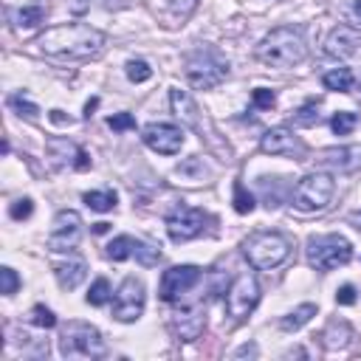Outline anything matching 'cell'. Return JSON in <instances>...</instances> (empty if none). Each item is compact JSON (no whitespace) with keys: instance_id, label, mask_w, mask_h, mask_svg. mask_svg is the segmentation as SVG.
Masks as SVG:
<instances>
[{"instance_id":"10","label":"cell","mask_w":361,"mask_h":361,"mask_svg":"<svg viewBox=\"0 0 361 361\" xmlns=\"http://www.w3.org/2000/svg\"><path fill=\"white\" fill-rule=\"evenodd\" d=\"M147 305V288L138 276H124V282L118 285V290L113 293V319L116 322H138Z\"/></svg>"},{"instance_id":"43","label":"cell","mask_w":361,"mask_h":361,"mask_svg":"<svg viewBox=\"0 0 361 361\" xmlns=\"http://www.w3.org/2000/svg\"><path fill=\"white\" fill-rule=\"evenodd\" d=\"M243 355H257V347H254V344H243V347L234 353V358H243Z\"/></svg>"},{"instance_id":"9","label":"cell","mask_w":361,"mask_h":361,"mask_svg":"<svg viewBox=\"0 0 361 361\" xmlns=\"http://www.w3.org/2000/svg\"><path fill=\"white\" fill-rule=\"evenodd\" d=\"M257 302H259V282H257V276L251 271L237 274L231 279L228 290H226V313L234 322H240V319H245L257 307Z\"/></svg>"},{"instance_id":"5","label":"cell","mask_w":361,"mask_h":361,"mask_svg":"<svg viewBox=\"0 0 361 361\" xmlns=\"http://www.w3.org/2000/svg\"><path fill=\"white\" fill-rule=\"evenodd\" d=\"M59 353L65 358H104L107 344L102 333L87 322H68L59 330Z\"/></svg>"},{"instance_id":"40","label":"cell","mask_w":361,"mask_h":361,"mask_svg":"<svg viewBox=\"0 0 361 361\" xmlns=\"http://www.w3.org/2000/svg\"><path fill=\"white\" fill-rule=\"evenodd\" d=\"M107 127L116 130V133H124V130H135V116L133 113H113L107 118Z\"/></svg>"},{"instance_id":"30","label":"cell","mask_w":361,"mask_h":361,"mask_svg":"<svg viewBox=\"0 0 361 361\" xmlns=\"http://www.w3.org/2000/svg\"><path fill=\"white\" fill-rule=\"evenodd\" d=\"M175 172H178V175H183V178H189V180H203V178H209V169L203 166V161H200L197 155H192V158L180 161V164L175 166Z\"/></svg>"},{"instance_id":"27","label":"cell","mask_w":361,"mask_h":361,"mask_svg":"<svg viewBox=\"0 0 361 361\" xmlns=\"http://www.w3.org/2000/svg\"><path fill=\"white\" fill-rule=\"evenodd\" d=\"M82 200H85V206L93 209V212H113L118 197H116L113 189H93V192H85Z\"/></svg>"},{"instance_id":"35","label":"cell","mask_w":361,"mask_h":361,"mask_svg":"<svg viewBox=\"0 0 361 361\" xmlns=\"http://www.w3.org/2000/svg\"><path fill=\"white\" fill-rule=\"evenodd\" d=\"M124 73H127V79H130V82L141 85V82H147V79L152 76V68H149L144 59H130V62L124 65Z\"/></svg>"},{"instance_id":"44","label":"cell","mask_w":361,"mask_h":361,"mask_svg":"<svg viewBox=\"0 0 361 361\" xmlns=\"http://www.w3.org/2000/svg\"><path fill=\"white\" fill-rule=\"evenodd\" d=\"M347 220H350V223H353V226L361 231V212H350V214H347Z\"/></svg>"},{"instance_id":"24","label":"cell","mask_w":361,"mask_h":361,"mask_svg":"<svg viewBox=\"0 0 361 361\" xmlns=\"http://www.w3.org/2000/svg\"><path fill=\"white\" fill-rule=\"evenodd\" d=\"M313 316H316V305L305 302V305L293 307L290 313H285V316L279 319V330H285V333H296V330H299V327H305Z\"/></svg>"},{"instance_id":"42","label":"cell","mask_w":361,"mask_h":361,"mask_svg":"<svg viewBox=\"0 0 361 361\" xmlns=\"http://www.w3.org/2000/svg\"><path fill=\"white\" fill-rule=\"evenodd\" d=\"M51 121L54 124H73L71 116H62V110H51Z\"/></svg>"},{"instance_id":"2","label":"cell","mask_w":361,"mask_h":361,"mask_svg":"<svg viewBox=\"0 0 361 361\" xmlns=\"http://www.w3.org/2000/svg\"><path fill=\"white\" fill-rule=\"evenodd\" d=\"M254 56L268 68H296L299 62H305L307 45H305V37L299 28L279 25V28H271L259 39Z\"/></svg>"},{"instance_id":"26","label":"cell","mask_w":361,"mask_h":361,"mask_svg":"<svg viewBox=\"0 0 361 361\" xmlns=\"http://www.w3.org/2000/svg\"><path fill=\"white\" fill-rule=\"evenodd\" d=\"M353 82H355V76H353L350 68H330V71L322 76V85H324L327 90H336V93H347V90L353 87Z\"/></svg>"},{"instance_id":"15","label":"cell","mask_w":361,"mask_h":361,"mask_svg":"<svg viewBox=\"0 0 361 361\" xmlns=\"http://www.w3.org/2000/svg\"><path fill=\"white\" fill-rule=\"evenodd\" d=\"M45 152H48V158H51V164L56 166V169H79V172H85V169H90V155L82 149V147H76L71 138H62V135H51L48 141H45Z\"/></svg>"},{"instance_id":"48","label":"cell","mask_w":361,"mask_h":361,"mask_svg":"<svg viewBox=\"0 0 361 361\" xmlns=\"http://www.w3.org/2000/svg\"><path fill=\"white\" fill-rule=\"evenodd\" d=\"M353 14L361 20V0H355V3H353Z\"/></svg>"},{"instance_id":"39","label":"cell","mask_w":361,"mask_h":361,"mask_svg":"<svg viewBox=\"0 0 361 361\" xmlns=\"http://www.w3.org/2000/svg\"><path fill=\"white\" fill-rule=\"evenodd\" d=\"M251 102H254L257 110H271V107L276 104V93L268 90V87H257V90L251 93Z\"/></svg>"},{"instance_id":"1","label":"cell","mask_w":361,"mask_h":361,"mask_svg":"<svg viewBox=\"0 0 361 361\" xmlns=\"http://www.w3.org/2000/svg\"><path fill=\"white\" fill-rule=\"evenodd\" d=\"M107 37L87 23H62L45 28L34 45L45 59L54 62H87L104 51Z\"/></svg>"},{"instance_id":"45","label":"cell","mask_w":361,"mask_h":361,"mask_svg":"<svg viewBox=\"0 0 361 361\" xmlns=\"http://www.w3.org/2000/svg\"><path fill=\"white\" fill-rule=\"evenodd\" d=\"M96 104H99V99H90V102L85 104V118H90V116H93V110H96Z\"/></svg>"},{"instance_id":"36","label":"cell","mask_w":361,"mask_h":361,"mask_svg":"<svg viewBox=\"0 0 361 361\" xmlns=\"http://www.w3.org/2000/svg\"><path fill=\"white\" fill-rule=\"evenodd\" d=\"M319 121V104L310 99V102H305L296 113H293V124H299V127H310V124H316Z\"/></svg>"},{"instance_id":"31","label":"cell","mask_w":361,"mask_h":361,"mask_svg":"<svg viewBox=\"0 0 361 361\" xmlns=\"http://www.w3.org/2000/svg\"><path fill=\"white\" fill-rule=\"evenodd\" d=\"M8 107H11L17 116H25V118H37V116H39V107H37L31 99H25L23 93H11V96H8Z\"/></svg>"},{"instance_id":"28","label":"cell","mask_w":361,"mask_h":361,"mask_svg":"<svg viewBox=\"0 0 361 361\" xmlns=\"http://www.w3.org/2000/svg\"><path fill=\"white\" fill-rule=\"evenodd\" d=\"M110 299H113V285H110V279H104V276L93 279V285H90V290H87L85 302L93 305V307H102V305H107Z\"/></svg>"},{"instance_id":"17","label":"cell","mask_w":361,"mask_h":361,"mask_svg":"<svg viewBox=\"0 0 361 361\" xmlns=\"http://www.w3.org/2000/svg\"><path fill=\"white\" fill-rule=\"evenodd\" d=\"M316 166L330 172H358L361 169V144H344V147H324L313 155Z\"/></svg>"},{"instance_id":"41","label":"cell","mask_w":361,"mask_h":361,"mask_svg":"<svg viewBox=\"0 0 361 361\" xmlns=\"http://www.w3.org/2000/svg\"><path fill=\"white\" fill-rule=\"evenodd\" d=\"M355 299H358V296H355V288H353V285H341V288L336 290V302H338V305H355Z\"/></svg>"},{"instance_id":"25","label":"cell","mask_w":361,"mask_h":361,"mask_svg":"<svg viewBox=\"0 0 361 361\" xmlns=\"http://www.w3.org/2000/svg\"><path fill=\"white\" fill-rule=\"evenodd\" d=\"M135 243H138V237L118 234V237H113V240L107 243V257H110L113 262H124V259L135 257Z\"/></svg>"},{"instance_id":"33","label":"cell","mask_w":361,"mask_h":361,"mask_svg":"<svg viewBox=\"0 0 361 361\" xmlns=\"http://www.w3.org/2000/svg\"><path fill=\"white\" fill-rule=\"evenodd\" d=\"M28 322H31L34 327H42V330L56 327V316H54V310L45 307V305H34L31 313H28Z\"/></svg>"},{"instance_id":"20","label":"cell","mask_w":361,"mask_h":361,"mask_svg":"<svg viewBox=\"0 0 361 361\" xmlns=\"http://www.w3.org/2000/svg\"><path fill=\"white\" fill-rule=\"evenodd\" d=\"M54 276H56L59 288L73 290V288H79V285L85 282L87 265H85L82 259H65V262H56V265H54Z\"/></svg>"},{"instance_id":"38","label":"cell","mask_w":361,"mask_h":361,"mask_svg":"<svg viewBox=\"0 0 361 361\" xmlns=\"http://www.w3.org/2000/svg\"><path fill=\"white\" fill-rule=\"evenodd\" d=\"M34 212V200L31 197H17L11 206H8V217L11 220H28Z\"/></svg>"},{"instance_id":"8","label":"cell","mask_w":361,"mask_h":361,"mask_svg":"<svg viewBox=\"0 0 361 361\" xmlns=\"http://www.w3.org/2000/svg\"><path fill=\"white\" fill-rule=\"evenodd\" d=\"M206 223H209V214L203 209H195V206H186V203L175 206L164 220L166 234H169L172 243H189V240L200 237L206 231Z\"/></svg>"},{"instance_id":"47","label":"cell","mask_w":361,"mask_h":361,"mask_svg":"<svg viewBox=\"0 0 361 361\" xmlns=\"http://www.w3.org/2000/svg\"><path fill=\"white\" fill-rule=\"evenodd\" d=\"M93 231H96V234H104V231H107V223H96Z\"/></svg>"},{"instance_id":"7","label":"cell","mask_w":361,"mask_h":361,"mask_svg":"<svg viewBox=\"0 0 361 361\" xmlns=\"http://www.w3.org/2000/svg\"><path fill=\"white\" fill-rule=\"evenodd\" d=\"M333 192H336V180L330 172H307L296 180L290 200L299 212H322L333 200Z\"/></svg>"},{"instance_id":"21","label":"cell","mask_w":361,"mask_h":361,"mask_svg":"<svg viewBox=\"0 0 361 361\" xmlns=\"http://www.w3.org/2000/svg\"><path fill=\"white\" fill-rule=\"evenodd\" d=\"M8 20L17 31H28L37 28L45 20V8L42 6H20V8H8Z\"/></svg>"},{"instance_id":"46","label":"cell","mask_w":361,"mask_h":361,"mask_svg":"<svg viewBox=\"0 0 361 361\" xmlns=\"http://www.w3.org/2000/svg\"><path fill=\"white\" fill-rule=\"evenodd\" d=\"M285 355H299V358H305V355H307V353H305V350H302V347H296V350H288V353H285Z\"/></svg>"},{"instance_id":"13","label":"cell","mask_w":361,"mask_h":361,"mask_svg":"<svg viewBox=\"0 0 361 361\" xmlns=\"http://www.w3.org/2000/svg\"><path fill=\"white\" fill-rule=\"evenodd\" d=\"M169 330L178 341H197L206 330V307L203 305H180L169 313Z\"/></svg>"},{"instance_id":"3","label":"cell","mask_w":361,"mask_h":361,"mask_svg":"<svg viewBox=\"0 0 361 361\" xmlns=\"http://www.w3.org/2000/svg\"><path fill=\"white\" fill-rule=\"evenodd\" d=\"M243 254L251 268L274 271L290 257V237L282 231H254L243 240Z\"/></svg>"},{"instance_id":"32","label":"cell","mask_w":361,"mask_h":361,"mask_svg":"<svg viewBox=\"0 0 361 361\" xmlns=\"http://www.w3.org/2000/svg\"><path fill=\"white\" fill-rule=\"evenodd\" d=\"M254 206H257V200H254V195L237 180L234 183V212L237 214H251L254 212Z\"/></svg>"},{"instance_id":"23","label":"cell","mask_w":361,"mask_h":361,"mask_svg":"<svg viewBox=\"0 0 361 361\" xmlns=\"http://www.w3.org/2000/svg\"><path fill=\"white\" fill-rule=\"evenodd\" d=\"M322 338H324V347H327V350H344V347L353 341V327H350L347 322L336 319V322H330V324L324 327Z\"/></svg>"},{"instance_id":"22","label":"cell","mask_w":361,"mask_h":361,"mask_svg":"<svg viewBox=\"0 0 361 361\" xmlns=\"http://www.w3.org/2000/svg\"><path fill=\"white\" fill-rule=\"evenodd\" d=\"M197 0H166L164 3V11H161V20L169 25V28H178L186 23V17L195 11Z\"/></svg>"},{"instance_id":"29","label":"cell","mask_w":361,"mask_h":361,"mask_svg":"<svg viewBox=\"0 0 361 361\" xmlns=\"http://www.w3.org/2000/svg\"><path fill=\"white\" fill-rule=\"evenodd\" d=\"M355 124H358V113H353V110H338V113L330 118V130H333L336 135H350V133L355 130Z\"/></svg>"},{"instance_id":"37","label":"cell","mask_w":361,"mask_h":361,"mask_svg":"<svg viewBox=\"0 0 361 361\" xmlns=\"http://www.w3.org/2000/svg\"><path fill=\"white\" fill-rule=\"evenodd\" d=\"M20 276H17V271L14 268H8V265H3L0 268V293L3 296H14L17 290H20Z\"/></svg>"},{"instance_id":"6","label":"cell","mask_w":361,"mask_h":361,"mask_svg":"<svg viewBox=\"0 0 361 361\" xmlns=\"http://www.w3.org/2000/svg\"><path fill=\"white\" fill-rule=\"evenodd\" d=\"M305 254L316 271H336L353 259V245L341 234H313Z\"/></svg>"},{"instance_id":"16","label":"cell","mask_w":361,"mask_h":361,"mask_svg":"<svg viewBox=\"0 0 361 361\" xmlns=\"http://www.w3.org/2000/svg\"><path fill=\"white\" fill-rule=\"evenodd\" d=\"M259 149L265 152V155H282V158H296V161H302L305 158V147H302V141L293 135V130L290 127H271V130H265L262 133V138H259Z\"/></svg>"},{"instance_id":"12","label":"cell","mask_w":361,"mask_h":361,"mask_svg":"<svg viewBox=\"0 0 361 361\" xmlns=\"http://www.w3.org/2000/svg\"><path fill=\"white\" fill-rule=\"evenodd\" d=\"M79 237H82V217H79V212L62 209V212H56L45 243H48L51 251H71V248H76Z\"/></svg>"},{"instance_id":"34","label":"cell","mask_w":361,"mask_h":361,"mask_svg":"<svg viewBox=\"0 0 361 361\" xmlns=\"http://www.w3.org/2000/svg\"><path fill=\"white\" fill-rule=\"evenodd\" d=\"M135 259H138L141 265L152 268V265H158V259H161V248H158V245H152V243L138 240V243H135Z\"/></svg>"},{"instance_id":"14","label":"cell","mask_w":361,"mask_h":361,"mask_svg":"<svg viewBox=\"0 0 361 361\" xmlns=\"http://www.w3.org/2000/svg\"><path fill=\"white\" fill-rule=\"evenodd\" d=\"M141 141L158 152V155H175L183 147V130L178 124H166V121H149L141 130Z\"/></svg>"},{"instance_id":"18","label":"cell","mask_w":361,"mask_h":361,"mask_svg":"<svg viewBox=\"0 0 361 361\" xmlns=\"http://www.w3.org/2000/svg\"><path fill=\"white\" fill-rule=\"evenodd\" d=\"M324 54L333 59H353L361 54V34L350 25H336L324 39Z\"/></svg>"},{"instance_id":"19","label":"cell","mask_w":361,"mask_h":361,"mask_svg":"<svg viewBox=\"0 0 361 361\" xmlns=\"http://www.w3.org/2000/svg\"><path fill=\"white\" fill-rule=\"evenodd\" d=\"M169 107H172L175 118H178L183 127H192V130L200 127V110H197L195 99H192L186 90H180V87H169Z\"/></svg>"},{"instance_id":"4","label":"cell","mask_w":361,"mask_h":361,"mask_svg":"<svg viewBox=\"0 0 361 361\" xmlns=\"http://www.w3.org/2000/svg\"><path fill=\"white\" fill-rule=\"evenodd\" d=\"M226 76H228V59L217 48L200 45L192 54H186V82L195 90H212L223 85Z\"/></svg>"},{"instance_id":"11","label":"cell","mask_w":361,"mask_h":361,"mask_svg":"<svg viewBox=\"0 0 361 361\" xmlns=\"http://www.w3.org/2000/svg\"><path fill=\"white\" fill-rule=\"evenodd\" d=\"M203 271L197 265H172L161 274V282H158V296L164 302H178L183 293H189L197 282H200Z\"/></svg>"}]
</instances>
